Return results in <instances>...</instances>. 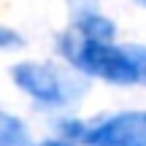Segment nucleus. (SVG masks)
<instances>
[{
  "label": "nucleus",
  "instance_id": "f257e3e1",
  "mask_svg": "<svg viewBox=\"0 0 146 146\" xmlns=\"http://www.w3.org/2000/svg\"><path fill=\"white\" fill-rule=\"evenodd\" d=\"M60 52L78 70L111 84H146V46H111L76 30L60 38Z\"/></svg>",
  "mask_w": 146,
  "mask_h": 146
},
{
  "label": "nucleus",
  "instance_id": "f03ea898",
  "mask_svg": "<svg viewBox=\"0 0 146 146\" xmlns=\"http://www.w3.org/2000/svg\"><path fill=\"white\" fill-rule=\"evenodd\" d=\"M87 146H146V111H125L84 133Z\"/></svg>",
  "mask_w": 146,
  "mask_h": 146
},
{
  "label": "nucleus",
  "instance_id": "7ed1b4c3",
  "mask_svg": "<svg viewBox=\"0 0 146 146\" xmlns=\"http://www.w3.org/2000/svg\"><path fill=\"white\" fill-rule=\"evenodd\" d=\"M14 81L22 92H27L30 98H35L38 103L46 106H62L68 103V89L65 81L54 68L41 62H19L14 68Z\"/></svg>",
  "mask_w": 146,
  "mask_h": 146
},
{
  "label": "nucleus",
  "instance_id": "20e7f679",
  "mask_svg": "<svg viewBox=\"0 0 146 146\" xmlns=\"http://www.w3.org/2000/svg\"><path fill=\"white\" fill-rule=\"evenodd\" d=\"M114 30L116 27L111 25L108 19H103L100 14H84V16H78V22H76V33L78 35L89 38V41H100V43H111Z\"/></svg>",
  "mask_w": 146,
  "mask_h": 146
},
{
  "label": "nucleus",
  "instance_id": "39448f33",
  "mask_svg": "<svg viewBox=\"0 0 146 146\" xmlns=\"http://www.w3.org/2000/svg\"><path fill=\"white\" fill-rule=\"evenodd\" d=\"M0 146H30L25 125L11 114H0Z\"/></svg>",
  "mask_w": 146,
  "mask_h": 146
},
{
  "label": "nucleus",
  "instance_id": "423d86ee",
  "mask_svg": "<svg viewBox=\"0 0 146 146\" xmlns=\"http://www.w3.org/2000/svg\"><path fill=\"white\" fill-rule=\"evenodd\" d=\"M25 46V38L16 30H8V27H0V49H19Z\"/></svg>",
  "mask_w": 146,
  "mask_h": 146
},
{
  "label": "nucleus",
  "instance_id": "0eeeda50",
  "mask_svg": "<svg viewBox=\"0 0 146 146\" xmlns=\"http://www.w3.org/2000/svg\"><path fill=\"white\" fill-rule=\"evenodd\" d=\"M41 146H70V143H65V141H43Z\"/></svg>",
  "mask_w": 146,
  "mask_h": 146
},
{
  "label": "nucleus",
  "instance_id": "6e6552de",
  "mask_svg": "<svg viewBox=\"0 0 146 146\" xmlns=\"http://www.w3.org/2000/svg\"><path fill=\"white\" fill-rule=\"evenodd\" d=\"M135 3H141V5H146V0H135Z\"/></svg>",
  "mask_w": 146,
  "mask_h": 146
}]
</instances>
